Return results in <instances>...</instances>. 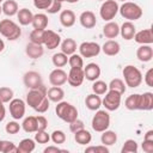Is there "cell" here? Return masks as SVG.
Listing matches in <instances>:
<instances>
[{
    "label": "cell",
    "mask_w": 153,
    "mask_h": 153,
    "mask_svg": "<svg viewBox=\"0 0 153 153\" xmlns=\"http://www.w3.org/2000/svg\"><path fill=\"white\" fill-rule=\"evenodd\" d=\"M122 74H123V78H124V84L126 86L128 87H131V88H135V87H139L142 82V73L141 71L133 66V65H128L123 68L122 71Z\"/></svg>",
    "instance_id": "obj_1"
},
{
    "label": "cell",
    "mask_w": 153,
    "mask_h": 153,
    "mask_svg": "<svg viewBox=\"0 0 153 153\" xmlns=\"http://www.w3.org/2000/svg\"><path fill=\"white\" fill-rule=\"evenodd\" d=\"M0 35L8 41H16L20 37L22 29L12 19H2L0 20Z\"/></svg>",
    "instance_id": "obj_2"
},
{
    "label": "cell",
    "mask_w": 153,
    "mask_h": 153,
    "mask_svg": "<svg viewBox=\"0 0 153 153\" xmlns=\"http://www.w3.org/2000/svg\"><path fill=\"white\" fill-rule=\"evenodd\" d=\"M55 112L59 118H61L67 123H71L72 121L78 118V109L68 102H63V100L59 102L55 108Z\"/></svg>",
    "instance_id": "obj_3"
},
{
    "label": "cell",
    "mask_w": 153,
    "mask_h": 153,
    "mask_svg": "<svg viewBox=\"0 0 153 153\" xmlns=\"http://www.w3.org/2000/svg\"><path fill=\"white\" fill-rule=\"evenodd\" d=\"M118 12L121 13V16L129 20V22H135L137 19H140L142 17V8L131 1H124L120 7H118Z\"/></svg>",
    "instance_id": "obj_4"
},
{
    "label": "cell",
    "mask_w": 153,
    "mask_h": 153,
    "mask_svg": "<svg viewBox=\"0 0 153 153\" xmlns=\"http://www.w3.org/2000/svg\"><path fill=\"white\" fill-rule=\"evenodd\" d=\"M92 129L97 133H102L110 127V115L108 110H96V114L92 117L91 122Z\"/></svg>",
    "instance_id": "obj_5"
},
{
    "label": "cell",
    "mask_w": 153,
    "mask_h": 153,
    "mask_svg": "<svg viewBox=\"0 0 153 153\" xmlns=\"http://www.w3.org/2000/svg\"><path fill=\"white\" fill-rule=\"evenodd\" d=\"M118 4L116 0H104L100 8H99V16L105 22L112 20L116 14L118 13Z\"/></svg>",
    "instance_id": "obj_6"
},
{
    "label": "cell",
    "mask_w": 153,
    "mask_h": 153,
    "mask_svg": "<svg viewBox=\"0 0 153 153\" xmlns=\"http://www.w3.org/2000/svg\"><path fill=\"white\" fill-rule=\"evenodd\" d=\"M121 98H122L121 93H118L116 91H112V90H108L104 98L102 99V105L108 111H115L121 105Z\"/></svg>",
    "instance_id": "obj_7"
},
{
    "label": "cell",
    "mask_w": 153,
    "mask_h": 153,
    "mask_svg": "<svg viewBox=\"0 0 153 153\" xmlns=\"http://www.w3.org/2000/svg\"><path fill=\"white\" fill-rule=\"evenodd\" d=\"M45 97H47V91L43 85L38 88H31L26 94V104L35 110Z\"/></svg>",
    "instance_id": "obj_8"
},
{
    "label": "cell",
    "mask_w": 153,
    "mask_h": 153,
    "mask_svg": "<svg viewBox=\"0 0 153 153\" xmlns=\"http://www.w3.org/2000/svg\"><path fill=\"white\" fill-rule=\"evenodd\" d=\"M26 110V103L20 98H13L10 102V114L12 118L20 120L24 117Z\"/></svg>",
    "instance_id": "obj_9"
},
{
    "label": "cell",
    "mask_w": 153,
    "mask_h": 153,
    "mask_svg": "<svg viewBox=\"0 0 153 153\" xmlns=\"http://www.w3.org/2000/svg\"><path fill=\"white\" fill-rule=\"evenodd\" d=\"M100 53V45L96 42H82L79 45V54L82 57H94Z\"/></svg>",
    "instance_id": "obj_10"
},
{
    "label": "cell",
    "mask_w": 153,
    "mask_h": 153,
    "mask_svg": "<svg viewBox=\"0 0 153 153\" xmlns=\"http://www.w3.org/2000/svg\"><path fill=\"white\" fill-rule=\"evenodd\" d=\"M23 81H24V85L30 90L31 88H38L43 85L41 74L38 72H35V71L26 72L23 76Z\"/></svg>",
    "instance_id": "obj_11"
},
{
    "label": "cell",
    "mask_w": 153,
    "mask_h": 153,
    "mask_svg": "<svg viewBox=\"0 0 153 153\" xmlns=\"http://www.w3.org/2000/svg\"><path fill=\"white\" fill-rule=\"evenodd\" d=\"M61 43V37L59 33H56L53 30H44V35H43V44L45 45V48H48L49 50L56 49Z\"/></svg>",
    "instance_id": "obj_12"
},
{
    "label": "cell",
    "mask_w": 153,
    "mask_h": 153,
    "mask_svg": "<svg viewBox=\"0 0 153 153\" xmlns=\"http://www.w3.org/2000/svg\"><path fill=\"white\" fill-rule=\"evenodd\" d=\"M85 80L82 68H71L67 74V82L73 87H79Z\"/></svg>",
    "instance_id": "obj_13"
},
{
    "label": "cell",
    "mask_w": 153,
    "mask_h": 153,
    "mask_svg": "<svg viewBox=\"0 0 153 153\" xmlns=\"http://www.w3.org/2000/svg\"><path fill=\"white\" fill-rule=\"evenodd\" d=\"M49 82L53 86H62L67 82V73L62 68H55L49 74Z\"/></svg>",
    "instance_id": "obj_14"
},
{
    "label": "cell",
    "mask_w": 153,
    "mask_h": 153,
    "mask_svg": "<svg viewBox=\"0 0 153 153\" xmlns=\"http://www.w3.org/2000/svg\"><path fill=\"white\" fill-rule=\"evenodd\" d=\"M82 69H84V76H85V79L88 80V81H94V80H97V79L100 76V73H102L100 67H99L97 63H94V62L87 63L86 67H84Z\"/></svg>",
    "instance_id": "obj_15"
},
{
    "label": "cell",
    "mask_w": 153,
    "mask_h": 153,
    "mask_svg": "<svg viewBox=\"0 0 153 153\" xmlns=\"http://www.w3.org/2000/svg\"><path fill=\"white\" fill-rule=\"evenodd\" d=\"M79 22H80L82 27L92 29L97 24V18H96V14L92 11H84V12H81V14L79 17Z\"/></svg>",
    "instance_id": "obj_16"
},
{
    "label": "cell",
    "mask_w": 153,
    "mask_h": 153,
    "mask_svg": "<svg viewBox=\"0 0 153 153\" xmlns=\"http://www.w3.org/2000/svg\"><path fill=\"white\" fill-rule=\"evenodd\" d=\"M133 39L139 44H152L153 43V31H152V29L140 30V31L135 32Z\"/></svg>",
    "instance_id": "obj_17"
},
{
    "label": "cell",
    "mask_w": 153,
    "mask_h": 153,
    "mask_svg": "<svg viewBox=\"0 0 153 153\" xmlns=\"http://www.w3.org/2000/svg\"><path fill=\"white\" fill-rule=\"evenodd\" d=\"M136 57L141 62H149L153 57V48L151 44H141L136 50Z\"/></svg>",
    "instance_id": "obj_18"
},
{
    "label": "cell",
    "mask_w": 153,
    "mask_h": 153,
    "mask_svg": "<svg viewBox=\"0 0 153 153\" xmlns=\"http://www.w3.org/2000/svg\"><path fill=\"white\" fill-rule=\"evenodd\" d=\"M100 50H102L105 55H108V56H115V55H117V54L120 53L121 45H120V43H118L117 41H115V39H109V41H106V42L100 47Z\"/></svg>",
    "instance_id": "obj_19"
},
{
    "label": "cell",
    "mask_w": 153,
    "mask_h": 153,
    "mask_svg": "<svg viewBox=\"0 0 153 153\" xmlns=\"http://www.w3.org/2000/svg\"><path fill=\"white\" fill-rule=\"evenodd\" d=\"M136 32V27L133 24V22H124L121 27H120V35L122 36V38H124L126 41H130L134 38V35Z\"/></svg>",
    "instance_id": "obj_20"
},
{
    "label": "cell",
    "mask_w": 153,
    "mask_h": 153,
    "mask_svg": "<svg viewBox=\"0 0 153 153\" xmlns=\"http://www.w3.org/2000/svg\"><path fill=\"white\" fill-rule=\"evenodd\" d=\"M59 19H60V23H61L62 26L71 27L75 24L76 17H75V13L72 10H63V11H61Z\"/></svg>",
    "instance_id": "obj_21"
},
{
    "label": "cell",
    "mask_w": 153,
    "mask_h": 153,
    "mask_svg": "<svg viewBox=\"0 0 153 153\" xmlns=\"http://www.w3.org/2000/svg\"><path fill=\"white\" fill-rule=\"evenodd\" d=\"M124 106L128 110H142V102H141V94L134 93L127 97L124 102Z\"/></svg>",
    "instance_id": "obj_22"
},
{
    "label": "cell",
    "mask_w": 153,
    "mask_h": 153,
    "mask_svg": "<svg viewBox=\"0 0 153 153\" xmlns=\"http://www.w3.org/2000/svg\"><path fill=\"white\" fill-rule=\"evenodd\" d=\"M103 35L106 37V38H116L118 35H120V25L116 23V22H108L104 26H103Z\"/></svg>",
    "instance_id": "obj_23"
},
{
    "label": "cell",
    "mask_w": 153,
    "mask_h": 153,
    "mask_svg": "<svg viewBox=\"0 0 153 153\" xmlns=\"http://www.w3.org/2000/svg\"><path fill=\"white\" fill-rule=\"evenodd\" d=\"M25 53L30 59L36 60V59H39L44 54V48L42 47V44H35L30 42L25 48Z\"/></svg>",
    "instance_id": "obj_24"
},
{
    "label": "cell",
    "mask_w": 153,
    "mask_h": 153,
    "mask_svg": "<svg viewBox=\"0 0 153 153\" xmlns=\"http://www.w3.org/2000/svg\"><path fill=\"white\" fill-rule=\"evenodd\" d=\"M48 16L44 14V13H37V14H33V18H32V26L33 29L36 30H45L47 26H48Z\"/></svg>",
    "instance_id": "obj_25"
},
{
    "label": "cell",
    "mask_w": 153,
    "mask_h": 153,
    "mask_svg": "<svg viewBox=\"0 0 153 153\" xmlns=\"http://www.w3.org/2000/svg\"><path fill=\"white\" fill-rule=\"evenodd\" d=\"M47 97L50 102L59 103L65 97V91L61 88V86H53L47 91Z\"/></svg>",
    "instance_id": "obj_26"
},
{
    "label": "cell",
    "mask_w": 153,
    "mask_h": 153,
    "mask_svg": "<svg viewBox=\"0 0 153 153\" xmlns=\"http://www.w3.org/2000/svg\"><path fill=\"white\" fill-rule=\"evenodd\" d=\"M85 105H86V108L88 110L96 111V110H98L102 106V98L98 94H96V93H91V94L86 96Z\"/></svg>",
    "instance_id": "obj_27"
},
{
    "label": "cell",
    "mask_w": 153,
    "mask_h": 153,
    "mask_svg": "<svg viewBox=\"0 0 153 153\" xmlns=\"http://www.w3.org/2000/svg\"><path fill=\"white\" fill-rule=\"evenodd\" d=\"M1 8H2V13L6 14L7 17H13L19 11V7H18V4H17L16 0H6V1H4L2 5H1Z\"/></svg>",
    "instance_id": "obj_28"
},
{
    "label": "cell",
    "mask_w": 153,
    "mask_h": 153,
    "mask_svg": "<svg viewBox=\"0 0 153 153\" xmlns=\"http://www.w3.org/2000/svg\"><path fill=\"white\" fill-rule=\"evenodd\" d=\"M60 47H61V51L66 54L67 56H69L76 51L78 44L73 38H66L60 43Z\"/></svg>",
    "instance_id": "obj_29"
},
{
    "label": "cell",
    "mask_w": 153,
    "mask_h": 153,
    "mask_svg": "<svg viewBox=\"0 0 153 153\" xmlns=\"http://www.w3.org/2000/svg\"><path fill=\"white\" fill-rule=\"evenodd\" d=\"M74 140L76 143L79 145H88L92 140V135L88 130H86L85 128L78 130L74 133Z\"/></svg>",
    "instance_id": "obj_30"
},
{
    "label": "cell",
    "mask_w": 153,
    "mask_h": 153,
    "mask_svg": "<svg viewBox=\"0 0 153 153\" xmlns=\"http://www.w3.org/2000/svg\"><path fill=\"white\" fill-rule=\"evenodd\" d=\"M36 147V141L32 139H23L19 145L17 146V152L18 153H31Z\"/></svg>",
    "instance_id": "obj_31"
},
{
    "label": "cell",
    "mask_w": 153,
    "mask_h": 153,
    "mask_svg": "<svg viewBox=\"0 0 153 153\" xmlns=\"http://www.w3.org/2000/svg\"><path fill=\"white\" fill-rule=\"evenodd\" d=\"M17 18H18L19 24L25 26V25H29V24L32 23L33 14L29 8H20L17 13Z\"/></svg>",
    "instance_id": "obj_32"
},
{
    "label": "cell",
    "mask_w": 153,
    "mask_h": 153,
    "mask_svg": "<svg viewBox=\"0 0 153 153\" xmlns=\"http://www.w3.org/2000/svg\"><path fill=\"white\" fill-rule=\"evenodd\" d=\"M22 128L25 133H36L37 131V118L36 116H27L22 123Z\"/></svg>",
    "instance_id": "obj_33"
},
{
    "label": "cell",
    "mask_w": 153,
    "mask_h": 153,
    "mask_svg": "<svg viewBox=\"0 0 153 153\" xmlns=\"http://www.w3.org/2000/svg\"><path fill=\"white\" fill-rule=\"evenodd\" d=\"M100 141H102V145H104V146H112L117 141V134L114 130L106 129V130L102 131Z\"/></svg>",
    "instance_id": "obj_34"
},
{
    "label": "cell",
    "mask_w": 153,
    "mask_h": 153,
    "mask_svg": "<svg viewBox=\"0 0 153 153\" xmlns=\"http://www.w3.org/2000/svg\"><path fill=\"white\" fill-rule=\"evenodd\" d=\"M108 87H109V90L116 91V92H118V93H121V94H123V93L126 92V90H127V86H126L124 81H123L122 79H118V78L112 79V80L110 81V84L108 85Z\"/></svg>",
    "instance_id": "obj_35"
},
{
    "label": "cell",
    "mask_w": 153,
    "mask_h": 153,
    "mask_svg": "<svg viewBox=\"0 0 153 153\" xmlns=\"http://www.w3.org/2000/svg\"><path fill=\"white\" fill-rule=\"evenodd\" d=\"M51 61H53V65L56 68H61V67H63V66H66L68 63V56L66 54H63L62 51L61 53H56V54L53 55Z\"/></svg>",
    "instance_id": "obj_36"
},
{
    "label": "cell",
    "mask_w": 153,
    "mask_h": 153,
    "mask_svg": "<svg viewBox=\"0 0 153 153\" xmlns=\"http://www.w3.org/2000/svg\"><path fill=\"white\" fill-rule=\"evenodd\" d=\"M141 102H142V110L151 111L153 109V93L143 92L141 94Z\"/></svg>",
    "instance_id": "obj_37"
},
{
    "label": "cell",
    "mask_w": 153,
    "mask_h": 153,
    "mask_svg": "<svg viewBox=\"0 0 153 153\" xmlns=\"http://www.w3.org/2000/svg\"><path fill=\"white\" fill-rule=\"evenodd\" d=\"M109 87H108V84L103 80H94L93 81V85H92V91L93 93L98 94V96H102V94H105L108 92Z\"/></svg>",
    "instance_id": "obj_38"
},
{
    "label": "cell",
    "mask_w": 153,
    "mask_h": 153,
    "mask_svg": "<svg viewBox=\"0 0 153 153\" xmlns=\"http://www.w3.org/2000/svg\"><path fill=\"white\" fill-rule=\"evenodd\" d=\"M139 149V146H137V142L133 139H128L124 141L122 148H121V152L122 153H136Z\"/></svg>",
    "instance_id": "obj_39"
},
{
    "label": "cell",
    "mask_w": 153,
    "mask_h": 153,
    "mask_svg": "<svg viewBox=\"0 0 153 153\" xmlns=\"http://www.w3.org/2000/svg\"><path fill=\"white\" fill-rule=\"evenodd\" d=\"M68 65L71 68H84V60L80 54H72L68 57Z\"/></svg>",
    "instance_id": "obj_40"
},
{
    "label": "cell",
    "mask_w": 153,
    "mask_h": 153,
    "mask_svg": "<svg viewBox=\"0 0 153 153\" xmlns=\"http://www.w3.org/2000/svg\"><path fill=\"white\" fill-rule=\"evenodd\" d=\"M12 99H13V90L7 86L0 87V100L2 103H10Z\"/></svg>",
    "instance_id": "obj_41"
},
{
    "label": "cell",
    "mask_w": 153,
    "mask_h": 153,
    "mask_svg": "<svg viewBox=\"0 0 153 153\" xmlns=\"http://www.w3.org/2000/svg\"><path fill=\"white\" fill-rule=\"evenodd\" d=\"M0 152L1 153H14L17 152V146L12 141L0 140Z\"/></svg>",
    "instance_id": "obj_42"
},
{
    "label": "cell",
    "mask_w": 153,
    "mask_h": 153,
    "mask_svg": "<svg viewBox=\"0 0 153 153\" xmlns=\"http://www.w3.org/2000/svg\"><path fill=\"white\" fill-rule=\"evenodd\" d=\"M43 35H44V30L33 29L30 32V42L35 43V44H42L43 45Z\"/></svg>",
    "instance_id": "obj_43"
},
{
    "label": "cell",
    "mask_w": 153,
    "mask_h": 153,
    "mask_svg": "<svg viewBox=\"0 0 153 153\" xmlns=\"http://www.w3.org/2000/svg\"><path fill=\"white\" fill-rule=\"evenodd\" d=\"M50 140L56 143V145H61V143H65L66 141V134L62 131V130H54L50 135Z\"/></svg>",
    "instance_id": "obj_44"
},
{
    "label": "cell",
    "mask_w": 153,
    "mask_h": 153,
    "mask_svg": "<svg viewBox=\"0 0 153 153\" xmlns=\"http://www.w3.org/2000/svg\"><path fill=\"white\" fill-rule=\"evenodd\" d=\"M35 141L38 143H48L50 141V135L45 130H37L35 134Z\"/></svg>",
    "instance_id": "obj_45"
},
{
    "label": "cell",
    "mask_w": 153,
    "mask_h": 153,
    "mask_svg": "<svg viewBox=\"0 0 153 153\" xmlns=\"http://www.w3.org/2000/svg\"><path fill=\"white\" fill-rule=\"evenodd\" d=\"M20 128H22L20 124H19L18 122H16V121H10V122L5 126V130H6V133H7V134H12V135L19 133Z\"/></svg>",
    "instance_id": "obj_46"
},
{
    "label": "cell",
    "mask_w": 153,
    "mask_h": 153,
    "mask_svg": "<svg viewBox=\"0 0 153 153\" xmlns=\"http://www.w3.org/2000/svg\"><path fill=\"white\" fill-rule=\"evenodd\" d=\"M86 153H109V148L104 145H99V146H90L86 147L85 149Z\"/></svg>",
    "instance_id": "obj_47"
},
{
    "label": "cell",
    "mask_w": 153,
    "mask_h": 153,
    "mask_svg": "<svg viewBox=\"0 0 153 153\" xmlns=\"http://www.w3.org/2000/svg\"><path fill=\"white\" fill-rule=\"evenodd\" d=\"M61 8H62V2H61V1H57V0H53L51 4H50V6H49L45 11H47L48 13H50V14H55V13L60 12Z\"/></svg>",
    "instance_id": "obj_48"
},
{
    "label": "cell",
    "mask_w": 153,
    "mask_h": 153,
    "mask_svg": "<svg viewBox=\"0 0 153 153\" xmlns=\"http://www.w3.org/2000/svg\"><path fill=\"white\" fill-rule=\"evenodd\" d=\"M84 127H85L84 122H82L81 120H79V118H75L74 121H72V122L69 123V130H71L72 133H75V131H78V130L82 129Z\"/></svg>",
    "instance_id": "obj_49"
},
{
    "label": "cell",
    "mask_w": 153,
    "mask_h": 153,
    "mask_svg": "<svg viewBox=\"0 0 153 153\" xmlns=\"http://www.w3.org/2000/svg\"><path fill=\"white\" fill-rule=\"evenodd\" d=\"M53 0H33V6L38 10H47Z\"/></svg>",
    "instance_id": "obj_50"
},
{
    "label": "cell",
    "mask_w": 153,
    "mask_h": 153,
    "mask_svg": "<svg viewBox=\"0 0 153 153\" xmlns=\"http://www.w3.org/2000/svg\"><path fill=\"white\" fill-rule=\"evenodd\" d=\"M49 105H50V100L48 99V97H45L42 102H41V104L35 109L37 112H39V114H43V112H45L48 109H49Z\"/></svg>",
    "instance_id": "obj_51"
},
{
    "label": "cell",
    "mask_w": 153,
    "mask_h": 153,
    "mask_svg": "<svg viewBox=\"0 0 153 153\" xmlns=\"http://www.w3.org/2000/svg\"><path fill=\"white\" fill-rule=\"evenodd\" d=\"M36 118H37V128H38L37 130H45L48 128V120L42 115L36 116Z\"/></svg>",
    "instance_id": "obj_52"
},
{
    "label": "cell",
    "mask_w": 153,
    "mask_h": 153,
    "mask_svg": "<svg viewBox=\"0 0 153 153\" xmlns=\"http://www.w3.org/2000/svg\"><path fill=\"white\" fill-rule=\"evenodd\" d=\"M142 80H145V84H146L147 86L153 87V68H149V69L146 72V74H145V76L142 78Z\"/></svg>",
    "instance_id": "obj_53"
},
{
    "label": "cell",
    "mask_w": 153,
    "mask_h": 153,
    "mask_svg": "<svg viewBox=\"0 0 153 153\" xmlns=\"http://www.w3.org/2000/svg\"><path fill=\"white\" fill-rule=\"evenodd\" d=\"M141 147H142L143 152H146V153H153V141H151V140H143Z\"/></svg>",
    "instance_id": "obj_54"
},
{
    "label": "cell",
    "mask_w": 153,
    "mask_h": 153,
    "mask_svg": "<svg viewBox=\"0 0 153 153\" xmlns=\"http://www.w3.org/2000/svg\"><path fill=\"white\" fill-rule=\"evenodd\" d=\"M43 152H44V153H57V152H66V151L59 148L57 146H48L47 148H44Z\"/></svg>",
    "instance_id": "obj_55"
},
{
    "label": "cell",
    "mask_w": 153,
    "mask_h": 153,
    "mask_svg": "<svg viewBox=\"0 0 153 153\" xmlns=\"http://www.w3.org/2000/svg\"><path fill=\"white\" fill-rule=\"evenodd\" d=\"M4 104L5 103H2L0 100V122H2L4 118H5V116H6V109H5V105Z\"/></svg>",
    "instance_id": "obj_56"
},
{
    "label": "cell",
    "mask_w": 153,
    "mask_h": 153,
    "mask_svg": "<svg viewBox=\"0 0 153 153\" xmlns=\"http://www.w3.org/2000/svg\"><path fill=\"white\" fill-rule=\"evenodd\" d=\"M143 140H151V141H153V130H148V131L145 134Z\"/></svg>",
    "instance_id": "obj_57"
},
{
    "label": "cell",
    "mask_w": 153,
    "mask_h": 153,
    "mask_svg": "<svg viewBox=\"0 0 153 153\" xmlns=\"http://www.w3.org/2000/svg\"><path fill=\"white\" fill-rule=\"evenodd\" d=\"M5 49V43H4V41H2V38L0 37V53L2 51Z\"/></svg>",
    "instance_id": "obj_58"
},
{
    "label": "cell",
    "mask_w": 153,
    "mask_h": 153,
    "mask_svg": "<svg viewBox=\"0 0 153 153\" xmlns=\"http://www.w3.org/2000/svg\"><path fill=\"white\" fill-rule=\"evenodd\" d=\"M67 2H69V4H75V2H78L79 0H66Z\"/></svg>",
    "instance_id": "obj_59"
},
{
    "label": "cell",
    "mask_w": 153,
    "mask_h": 153,
    "mask_svg": "<svg viewBox=\"0 0 153 153\" xmlns=\"http://www.w3.org/2000/svg\"><path fill=\"white\" fill-rule=\"evenodd\" d=\"M2 13V8H1V6H0V14Z\"/></svg>",
    "instance_id": "obj_60"
},
{
    "label": "cell",
    "mask_w": 153,
    "mask_h": 153,
    "mask_svg": "<svg viewBox=\"0 0 153 153\" xmlns=\"http://www.w3.org/2000/svg\"><path fill=\"white\" fill-rule=\"evenodd\" d=\"M116 1H123V2H124V1H127V0H116Z\"/></svg>",
    "instance_id": "obj_61"
},
{
    "label": "cell",
    "mask_w": 153,
    "mask_h": 153,
    "mask_svg": "<svg viewBox=\"0 0 153 153\" xmlns=\"http://www.w3.org/2000/svg\"><path fill=\"white\" fill-rule=\"evenodd\" d=\"M57 1H61V2H63V1H66V0H57Z\"/></svg>",
    "instance_id": "obj_62"
},
{
    "label": "cell",
    "mask_w": 153,
    "mask_h": 153,
    "mask_svg": "<svg viewBox=\"0 0 153 153\" xmlns=\"http://www.w3.org/2000/svg\"><path fill=\"white\" fill-rule=\"evenodd\" d=\"M1 2H4V0H0V4H1Z\"/></svg>",
    "instance_id": "obj_63"
},
{
    "label": "cell",
    "mask_w": 153,
    "mask_h": 153,
    "mask_svg": "<svg viewBox=\"0 0 153 153\" xmlns=\"http://www.w3.org/2000/svg\"><path fill=\"white\" fill-rule=\"evenodd\" d=\"M98 1H104V0H98Z\"/></svg>",
    "instance_id": "obj_64"
}]
</instances>
